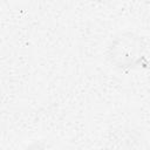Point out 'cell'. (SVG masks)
Instances as JSON below:
<instances>
[{
  "mask_svg": "<svg viewBox=\"0 0 150 150\" xmlns=\"http://www.w3.org/2000/svg\"><path fill=\"white\" fill-rule=\"evenodd\" d=\"M146 55V43L142 36L124 32L116 35L108 47V59L118 69H131L142 63Z\"/></svg>",
  "mask_w": 150,
  "mask_h": 150,
  "instance_id": "cell-1",
  "label": "cell"
},
{
  "mask_svg": "<svg viewBox=\"0 0 150 150\" xmlns=\"http://www.w3.org/2000/svg\"><path fill=\"white\" fill-rule=\"evenodd\" d=\"M91 1L98 2V4H108V2H110V1H112V0H91Z\"/></svg>",
  "mask_w": 150,
  "mask_h": 150,
  "instance_id": "cell-2",
  "label": "cell"
}]
</instances>
